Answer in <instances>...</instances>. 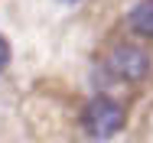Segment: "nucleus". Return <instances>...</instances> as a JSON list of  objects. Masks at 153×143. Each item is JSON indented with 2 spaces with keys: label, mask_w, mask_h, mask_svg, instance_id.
<instances>
[{
  "label": "nucleus",
  "mask_w": 153,
  "mask_h": 143,
  "mask_svg": "<svg viewBox=\"0 0 153 143\" xmlns=\"http://www.w3.org/2000/svg\"><path fill=\"white\" fill-rule=\"evenodd\" d=\"M62 3H78V0H62Z\"/></svg>",
  "instance_id": "39448f33"
},
{
  "label": "nucleus",
  "mask_w": 153,
  "mask_h": 143,
  "mask_svg": "<svg viewBox=\"0 0 153 143\" xmlns=\"http://www.w3.org/2000/svg\"><path fill=\"white\" fill-rule=\"evenodd\" d=\"M82 124H85V133L94 140H111L117 130L124 127V107L114 98H91L82 111Z\"/></svg>",
  "instance_id": "f257e3e1"
},
{
  "label": "nucleus",
  "mask_w": 153,
  "mask_h": 143,
  "mask_svg": "<svg viewBox=\"0 0 153 143\" xmlns=\"http://www.w3.org/2000/svg\"><path fill=\"white\" fill-rule=\"evenodd\" d=\"M153 62L140 46H117L104 62V72H111L108 82H143Z\"/></svg>",
  "instance_id": "f03ea898"
},
{
  "label": "nucleus",
  "mask_w": 153,
  "mask_h": 143,
  "mask_svg": "<svg viewBox=\"0 0 153 143\" xmlns=\"http://www.w3.org/2000/svg\"><path fill=\"white\" fill-rule=\"evenodd\" d=\"M130 29L143 39H153V0H140L134 10H130Z\"/></svg>",
  "instance_id": "7ed1b4c3"
},
{
  "label": "nucleus",
  "mask_w": 153,
  "mask_h": 143,
  "mask_svg": "<svg viewBox=\"0 0 153 143\" xmlns=\"http://www.w3.org/2000/svg\"><path fill=\"white\" fill-rule=\"evenodd\" d=\"M7 62H10V46H7V39L0 36V72L7 68Z\"/></svg>",
  "instance_id": "20e7f679"
}]
</instances>
